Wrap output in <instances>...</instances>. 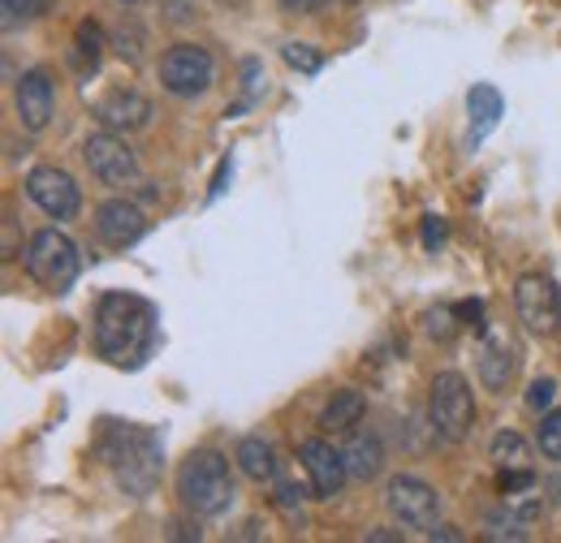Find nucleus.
Here are the masks:
<instances>
[{"label": "nucleus", "instance_id": "nucleus-1", "mask_svg": "<svg viewBox=\"0 0 561 543\" xmlns=\"http://www.w3.org/2000/svg\"><path fill=\"white\" fill-rule=\"evenodd\" d=\"M91 340H95V354L104 362H113L122 371H139L142 362L151 358L156 340H160V315L139 293L113 289V293H104L95 302Z\"/></svg>", "mask_w": 561, "mask_h": 543}, {"label": "nucleus", "instance_id": "nucleus-2", "mask_svg": "<svg viewBox=\"0 0 561 543\" xmlns=\"http://www.w3.org/2000/svg\"><path fill=\"white\" fill-rule=\"evenodd\" d=\"M95 453L104 458V466L113 471L117 487L126 496H151L160 471H164V444L151 427H135V423H104L100 440H95Z\"/></svg>", "mask_w": 561, "mask_h": 543}, {"label": "nucleus", "instance_id": "nucleus-3", "mask_svg": "<svg viewBox=\"0 0 561 543\" xmlns=\"http://www.w3.org/2000/svg\"><path fill=\"white\" fill-rule=\"evenodd\" d=\"M178 496L195 518H220L233 505V471L225 462V453L216 449H195L182 471H178Z\"/></svg>", "mask_w": 561, "mask_h": 543}, {"label": "nucleus", "instance_id": "nucleus-4", "mask_svg": "<svg viewBox=\"0 0 561 543\" xmlns=\"http://www.w3.org/2000/svg\"><path fill=\"white\" fill-rule=\"evenodd\" d=\"M427 418H432V431L449 444H462L476 427V393L467 384L462 371H440L432 380V393H427Z\"/></svg>", "mask_w": 561, "mask_h": 543}, {"label": "nucleus", "instance_id": "nucleus-5", "mask_svg": "<svg viewBox=\"0 0 561 543\" xmlns=\"http://www.w3.org/2000/svg\"><path fill=\"white\" fill-rule=\"evenodd\" d=\"M26 272L35 285H44L48 293H70L78 272H82V255L61 229H39L26 242Z\"/></svg>", "mask_w": 561, "mask_h": 543}, {"label": "nucleus", "instance_id": "nucleus-6", "mask_svg": "<svg viewBox=\"0 0 561 543\" xmlns=\"http://www.w3.org/2000/svg\"><path fill=\"white\" fill-rule=\"evenodd\" d=\"M82 160H87V169H91V177L100 186L126 190V186L139 182V155H135V147L117 135V130H108V126L82 138Z\"/></svg>", "mask_w": 561, "mask_h": 543}, {"label": "nucleus", "instance_id": "nucleus-7", "mask_svg": "<svg viewBox=\"0 0 561 543\" xmlns=\"http://www.w3.org/2000/svg\"><path fill=\"white\" fill-rule=\"evenodd\" d=\"M216 78V61L204 44H173L160 57V86L173 100H199Z\"/></svg>", "mask_w": 561, "mask_h": 543}, {"label": "nucleus", "instance_id": "nucleus-8", "mask_svg": "<svg viewBox=\"0 0 561 543\" xmlns=\"http://www.w3.org/2000/svg\"><path fill=\"white\" fill-rule=\"evenodd\" d=\"M385 509L393 513L398 527L427 535L440 522V492L415 475H398L389 478V487H385Z\"/></svg>", "mask_w": 561, "mask_h": 543}, {"label": "nucleus", "instance_id": "nucleus-9", "mask_svg": "<svg viewBox=\"0 0 561 543\" xmlns=\"http://www.w3.org/2000/svg\"><path fill=\"white\" fill-rule=\"evenodd\" d=\"M514 307H518V320L527 324L531 337L549 340L561 328V289L553 276H540V272L518 276V285H514Z\"/></svg>", "mask_w": 561, "mask_h": 543}, {"label": "nucleus", "instance_id": "nucleus-10", "mask_svg": "<svg viewBox=\"0 0 561 543\" xmlns=\"http://www.w3.org/2000/svg\"><path fill=\"white\" fill-rule=\"evenodd\" d=\"M13 108H18V126L26 135H44L57 117V82L44 66L26 69L13 82Z\"/></svg>", "mask_w": 561, "mask_h": 543}, {"label": "nucleus", "instance_id": "nucleus-11", "mask_svg": "<svg viewBox=\"0 0 561 543\" xmlns=\"http://www.w3.org/2000/svg\"><path fill=\"white\" fill-rule=\"evenodd\" d=\"M26 199L39 207L48 220H73L78 207H82L78 182L57 164H39V169L26 173Z\"/></svg>", "mask_w": 561, "mask_h": 543}, {"label": "nucleus", "instance_id": "nucleus-12", "mask_svg": "<svg viewBox=\"0 0 561 543\" xmlns=\"http://www.w3.org/2000/svg\"><path fill=\"white\" fill-rule=\"evenodd\" d=\"M298 462H302V471L311 478L316 500L342 496V487H346V478H351V466H346V453H342V449H333L329 440L311 436V440L298 444Z\"/></svg>", "mask_w": 561, "mask_h": 543}, {"label": "nucleus", "instance_id": "nucleus-13", "mask_svg": "<svg viewBox=\"0 0 561 543\" xmlns=\"http://www.w3.org/2000/svg\"><path fill=\"white\" fill-rule=\"evenodd\" d=\"M91 113L100 126H108L117 135H135V130H147V122H151V100L135 86H108L91 104Z\"/></svg>", "mask_w": 561, "mask_h": 543}, {"label": "nucleus", "instance_id": "nucleus-14", "mask_svg": "<svg viewBox=\"0 0 561 543\" xmlns=\"http://www.w3.org/2000/svg\"><path fill=\"white\" fill-rule=\"evenodd\" d=\"M95 233H100L104 246L126 251V246H135L142 233H147V216L130 199H108V204H100V211H95Z\"/></svg>", "mask_w": 561, "mask_h": 543}, {"label": "nucleus", "instance_id": "nucleus-15", "mask_svg": "<svg viewBox=\"0 0 561 543\" xmlns=\"http://www.w3.org/2000/svg\"><path fill=\"white\" fill-rule=\"evenodd\" d=\"M467 117H471L467 151H476V147L501 126V117H505V100H501V91H496L492 82H476V86H471V95H467Z\"/></svg>", "mask_w": 561, "mask_h": 543}, {"label": "nucleus", "instance_id": "nucleus-16", "mask_svg": "<svg viewBox=\"0 0 561 543\" xmlns=\"http://www.w3.org/2000/svg\"><path fill=\"white\" fill-rule=\"evenodd\" d=\"M346 466H351V478H363V483H371V478L385 471V440L376 436V431H367V427H354L351 440H346Z\"/></svg>", "mask_w": 561, "mask_h": 543}, {"label": "nucleus", "instance_id": "nucleus-17", "mask_svg": "<svg viewBox=\"0 0 561 543\" xmlns=\"http://www.w3.org/2000/svg\"><path fill=\"white\" fill-rule=\"evenodd\" d=\"M233 462H238L242 475L255 478V483H273L277 478V449L264 436H242L238 449H233Z\"/></svg>", "mask_w": 561, "mask_h": 543}, {"label": "nucleus", "instance_id": "nucleus-18", "mask_svg": "<svg viewBox=\"0 0 561 543\" xmlns=\"http://www.w3.org/2000/svg\"><path fill=\"white\" fill-rule=\"evenodd\" d=\"M104 26L95 22V18H82L78 26H73V44H70V66L73 73H82V78H91L100 61H104Z\"/></svg>", "mask_w": 561, "mask_h": 543}, {"label": "nucleus", "instance_id": "nucleus-19", "mask_svg": "<svg viewBox=\"0 0 561 543\" xmlns=\"http://www.w3.org/2000/svg\"><path fill=\"white\" fill-rule=\"evenodd\" d=\"M480 380H484V389L492 393H501L505 384H510V376H514V349L505 345L501 337H489L484 340V349H480Z\"/></svg>", "mask_w": 561, "mask_h": 543}, {"label": "nucleus", "instance_id": "nucleus-20", "mask_svg": "<svg viewBox=\"0 0 561 543\" xmlns=\"http://www.w3.org/2000/svg\"><path fill=\"white\" fill-rule=\"evenodd\" d=\"M363 414H367V397H363L358 389H342V393H333V402L324 406L320 427H324V431H354V427L363 423Z\"/></svg>", "mask_w": 561, "mask_h": 543}, {"label": "nucleus", "instance_id": "nucleus-21", "mask_svg": "<svg viewBox=\"0 0 561 543\" xmlns=\"http://www.w3.org/2000/svg\"><path fill=\"white\" fill-rule=\"evenodd\" d=\"M489 458L496 462V471H518V466H531V444L518 431H496L489 444Z\"/></svg>", "mask_w": 561, "mask_h": 543}, {"label": "nucleus", "instance_id": "nucleus-22", "mask_svg": "<svg viewBox=\"0 0 561 543\" xmlns=\"http://www.w3.org/2000/svg\"><path fill=\"white\" fill-rule=\"evenodd\" d=\"M527 518L518 513V509H492L489 518H484V540H510V543H523L527 540Z\"/></svg>", "mask_w": 561, "mask_h": 543}, {"label": "nucleus", "instance_id": "nucleus-23", "mask_svg": "<svg viewBox=\"0 0 561 543\" xmlns=\"http://www.w3.org/2000/svg\"><path fill=\"white\" fill-rule=\"evenodd\" d=\"M264 86H268V78H264V66H260L255 57H247V61H242V100H238V104H233L225 117H238V113H247V108H251V104L264 95Z\"/></svg>", "mask_w": 561, "mask_h": 543}, {"label": "nucleus", "instance_id": "nucleus-24", "mask_svg": "<svg viewBox=\"0 0 561 543\" xmlns=\"http://www.w3.org/2000/svg\"><path fill=\"white\" fill-rule=\"evenodd\" d=\"M48 4H53V0H0V13H4L0 22H4V31H18V26L44 18Z\"/></svg>", "mask_w": 561, "mask_h": 543}, {"label": "nucleus", "instance_id": "nucleus-25", "mask_svg": "<svg viewBox=\"0 0 561 543\" xmlns=\"http://www.w3.org/2000/svg\"><path fill=\"white\" fill-rule=\"evenodd\" d=\"M536 444H540V453H545L549 462H561V409H549V414L540 418Z\"/></svg>", "mask_w": 561, "mask_h": 543}, {"label": "nucleus", "instance_id": "nucleus-26", "mask_svg": "<svg viewBox=\"0 0 561 543\" xmlns=\"http://www.w3.org/2000/svg\"><path fill=\"white\" fill-rule=\"evenodd\" d=\"M280 57H285V66L298 69V73H320V69H324V57H320L311 44H285Z\"/></svg>", "mask_w": 561, "mask_h": 543}, {"label": "nucleus", "instance_id": "nucleus-27", "mask_svg": "<svg viewBox=\"0 0 561 543\" xmlns=\"http://www.w3.org/2000/svg\"><path fill=\"white\" fill-rule=\"evenodd\" d=\"M142 48H147V39H142V31L135 26V22H130V31H126V26H117V57H122V61L139 66Z\"/></svg>", "mask_w": 561, "mask_h": 543}, {"label": "nucleus", "instance_id": "nucleus-28", "mask_svg": "<svg viewBox=\"0 0 561 543\" xmlns=\"http://www.w3.org/2000/svg\"><path fill=\"white\" fill-rule=\"evenodd\" d=\"M553 402H558V380H549V376H540V380H531V389H527V409H553Z\"/></svg>", "mask_w": 561, "mask_h": 543}, {"label": "nucleus", "instance_id": "nucleus-29", "mask_svg": "<svg viewBox=\"0 0 561 543\" xmlns=\"http://www.w3.org/2000/svg\"><path fill=\"white\" fill-rule=\"evenodd\" d=\"M496 487H501L505 496H518V492H531V487H536V475H531V466L501 471V475H496Z\"/></svg>", "mask_w": 561, "mask_h": 543}, {"label": "nucleus", "instance_id": "nucleus-30", "mask_svg": "<svg viewBox=\"0 0 561 543\" xmlns=\"http://www.w3.org/2000/svg\"><path fill=\"white\" fill-rule=\"evenodd\" d=\"M160 13H164V22L182 26V22H191L199 13V0H160Z\"/></svg>", "mask_w": 561, "mask_h": 543}, {"label": "nucleus", "instance_id": "nucleus-31", "mask_svg": "<svg viewBox=\"0 0 561 543\" xmlns=\"http://www.w3.org/2000/svg\"><path fill=\"white\" fill-rule=\"evenodd\" d=\"M445 238H449V224L440 216H423V251L445 246Z\"/></svg>", "mask_w": 561, "mask_h": 543}, {"label": "nucleus", "instance_id": "nucleus-32", "mask_svg": "<svg viewBox=\"0 0 561 543\" xmlns=\"http://www.w3.org/2000/svg\"><path fill=\"white\" fill-rule=\"evenodd\" d=\"M277 483V509H285V513H294V509H302V487L298 483H289V478H273Z\"/></svg>", "mask_w": 561, "mask_h": 543}, {"label": "nucleus", "instance_id": "nucleus-33", "mask_svg": "<svg viewBox=\"0 0 561 543\" xmlns=\"http://www.w3.org/2000/svg\"><path fill=\"white\" fill-rule=\"evenodd\" d=\"M229 177H233V160H220V169H216V182H211V190H208L211 204L225 195V182H229Z\"/></svg>", "mask_w": 561, "mask_h": 543}, {"label": "nucleus", "instance_id": "nucleus-34", "mask_svg": "<svg viewBox=\"0 0 561 543\" xmlns=\"http://www.w3.org/2000/svg\"><path fill=\"white\" fill-rule=\"evenodd\" d=\"M4 259H18V224H13V216H4Z\"/></svg>", "mask_w": 561, "mask_h": 543}, {"label": "nucleus", "instance_id": "nucleus-35", "mask_svg": "<svg viewBox=\"0 0 561 543\" xmlns=\"http://www.w3.org/2000/svg\"><path fill=\"white\" fill-rule=\"evenodd\" d=\"M427 540H445V543H462L467 535L458 531V527H445V522H436L432 531H427Z\"/></svg>", "mask_w": 561, "mask_h": 543}, {"label": "nucleus", "instance_id": "nucleus-36", "mask_svg": "<svg viewBox=\"0 0 561 543\" xmlns=\"http://www.w3.org/2000/svg\"><path fill=\"white\" fill-rule=\"evenodd\" d=\"M329 0H280V9H289V13H316V9H324Z\"/></svg>", "mask_w": 561, "mask_h": 543}, {"label": "nucleus", "instance_id": "nucleus-37", "mask_svg": "<svg viewBox=\"0 0 561 543\" xmlns=\"http://www.w3.org/2000/svg\"><path fill=\"white\" fill-rule=\"evenodd\" d=\"M169 535H173V540H199L204 531H199V527H191V522H173V527H169Z\"/></svg>", "mask_w": 561, "mask_h": 543}, {"label": "nucleus", "instance_id": "nucleus-38", "mask_svg": "<svg viewBox=\"0 0 561 543\" xmlns=\"http://www.w3.org/2000/svg\"><path fill=\"white\" fill-rule=\"evenodd\" d=\"M367 543H402V531H389V527H380V531H367Z\"/></svg>", "mask_w": 561, "mask_h": 543}, {"label": "nucleus", "instance_id": "nucleus-39", "mask_svg": "<svg viewBox=\"0 0 561 543\" xmlns=\"http://www.w3.org/2000/svg\"><path fill=\"white\" fill-rule=\"evenodd\" d=\"M549 496H553V505L561 509V471L553 478H549Z\"/></svg>", "mask_w": 561, "mask_h": 543}, {"label": "nucleus", "instance_id": "nucleus-40", "mask_svg": "<svg viewBox=\"0 0 561 543\" xmlns=\"http://www.w3.org/2000/svg\"><path fill=\"white\" fill-rule=\"evenodd\" d=\"M216 4H225V9H238V4H247V0H216Z\"/></svg>", "mask_w": 561, "mask_h": 543}, {"label": "nucleus", "instance_id": "nucleus-41", "mask_svg": "<svg viewBox=\"0 0 561 543\" xmlns=\"http://www.w3.org/2000/svg\"><path fill=\"white\" fill-rule=\"evenodd\" d=\"M122 4H142V0H122Z\"/></svg>", "mask_w": 561, "mask_h": 543}]
</instances>
